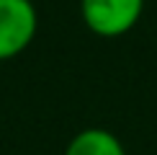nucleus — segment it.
Here are the masks:
<instances>
[{"label": "nucleus", "instance_id": "obj_2", "mask_svg": "<svg viewBox=\"0 0 157 155\" xmlns=\"http://www.w3.org/2000/svg\"><path fill=\"white\" fill-rule=\"evenodd\" d=\"M36 29L39 16L31 0H0V62L29 49Z\"/></svg>", "mask_w": 157, "mask_h": 155}, {"label": "nucleus", "instance_id": "obj_3", "mask_svg": "<svg viewBox=\"0 0 157 155\" xmlns=\"http://www.w3.org/2000/svg\"><path fill=\"white\" fill-rule=\"evenodd\" d=\"M64 155H126V150L113 132L103 127H88L67 142Z\"/></svg>", "mask_w": 157, "mask_h": 155}, {"label": "nucleus", "instance_id": "obj_1", "mask_svg": "<svg viewBox=\"0 0 157 155\" xmlns=\"http://www.w3.org/2000/svg\"><path fill=\"white\" fill-rule=\"evenodd\" d=\"M144 0H80L82 23L103 39H119L139 23Z\"/></svg>", "mask_w": 157, "mask_h": 155}]
</instances>
